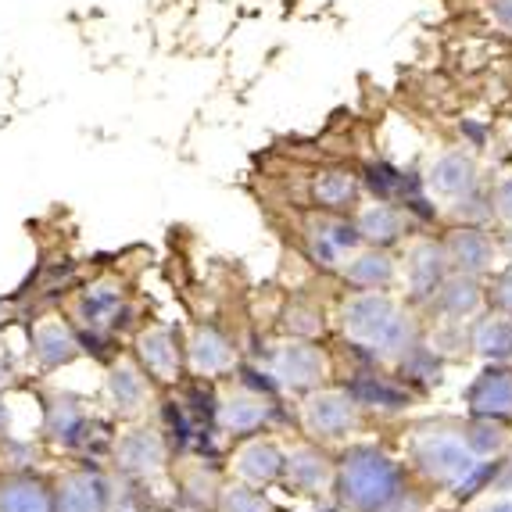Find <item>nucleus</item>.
Returning a JSON list of instances; mask_svg holds the SVG:
<instances>
[{
  "label": "nucleus",
  "instance_id": "nucleus-29",
  "mask_svg": "<svg viewBox=\"0 0 512 512\" xmlns=\"http://www.w3.org/2000/svg\"><path fill=\"white\" fill-rule=\"evenodd\" d=\"M470 351L480 362L512 366V316L484 308L470 323Z\"/></svg>",
  "mask_w": 512,
  "mask_h": 512
},
{
  "label": "nucleus",
  "instance_id": "nucleus-10",
  "mask_svg": "<svg viewBox=\"0 0 512 512\" xmlns=\"http://www.w3.org/2000/svg\"><path fill=\"white\" fill-rule=\"evenodd\" d=\"M129 355L137 359V366L147 373L154 387L169 394L172 387H180L187 380V351H183V337L176 326L165 323H147L133 333V348Z\"/></svg>",
  "mask_w": 512,
  "mask_h": 512
},
{
  "label": "nucleus",
  "instance_id": "nucleus-32",
  "mask_svg": "<svg viewBox=\"0 0 512 512\" xmlns=\"http://www.w3.org/2000/svg\"><path fill=\"white\" fill-rule=\"evenodd\" d=\"M212 512H276L269 491H258V487L240 484V480H222L219 498H215Z\"/></svg>",
  "mask_w": 512,
  "mask_h": 512
},
{
  "label": "nucleus",
  "instance_id": "nucleus-6",
  "mask_svg": "<svg viewBox=\"0 0 512 512\" xmlns=\"http://www.w3.org/2000/svg\"><path fill=\"white\" fill-rule=\"evenodd\" d=\"M172 459H176V452H172L169 434L158 423H147V419L122 423V430H115L108 448L111 473L119 480H129V484L147 487V491L158 480H169Z\"/></svg>",
  "mask_w": 512,
  "mask_h": 512
},
{
  "label": "nucleus",
  "instance_id": "nucleus-31",
  "mask_svg": "<svg viewBox=\"0 0 512 512\" xmlns=\"http://www.w3.org/2000/svg\"><path fill=\"white\" fill-rule=\"evenodd\" d=\"M326 326H330V319H326L323 305H316V301H308V298H294L291 305H287V312H283V337L323 341Z\"/></svg>",
  "mask_w": 512,
  "mask_h": 512
},
{
  "label": "nucleus",
  "instance_id": "nucleus-30",
  "mask_svg": "<svg viewBox=\"0 0 512 512\" xmlns=\"http://www.w3.org/2000/svg\"><path fill=\"white\" fill-rule=\"evenodd\" d=\"M462 437L470 444V452L480 462L502 459L512 448V427L509 423H498V419H484V416H462Z\"/></svg>",
  "mask_w": 512,
  "mask_h": 512
},
{
  "label": "nucleus",
  "instance_id": "nucleus-37",
  "mask_svg": "<svg viewBox=\"0 0 512 512\" xmlns=\"http://www.w3.org/2000/svg\"><path fill=\"white\" fill-rule=\"evenodd\" d=\"M484 512H512V502H491Z\"/></svg>",
  "mask_w": 512,
  "mask_h": 512
},
{
  "label": "nucleus",
  "instance_id": "nucleus-2",
  "mask_svg": "<svg viewBox=\"0 0 512 512\" xmlns=\"http://www.w3.org/2000/svg\"><path fill=\"white\" fill-rule=\"evenodd\" d=\"M333 505L341 512H423L427 491L412 480L398 452L380 441H348L337 448Z\"/></svg>",
  "mask_w": 512,
  "mask_h": 512
},
{
  "label": "nucleus",
  "instance_id": "nucleus-17",
  "mask_svg": "<svg viewBox=\"0 0 512 512\" xmlns=\"http://www.w3.org/2000/svg\"><path fill=\"white\" fill-rule=\"evenodd\" d=\"M54 512H111L115 477L101 462H76L51 477Z\"/></svg>",
  "mask_w": 512,
  "mask_h": 512
},
{
  "label": "nucleus",
  "instance_id": "nucleus-1",
  "mask_svg": "<svg viewBox=\"0 0 512 512\" xmlns=\"http://www.w3.org/2000/svg\"><path fill=\"white\" fill-rule=\"evenodd\" d=\"M333 323L359 359L394 373L427 344L423 316L394 291H344Z\"/></svg>",
  "mask_w": 512,
  "mask_h": 512
},
{
  "label": "nucleus",
  "instance_id": "nucleus-23",
  "mask_svg": "<svg viewBox=\"0 0 512 512\" xmlns=\"http://www.w3.org/2000/svg\"><path fill=\"white\" fill-rule=\"evenodd\" d=\"M484 308V280L448 273V280L437 287L434 298L419 308V316H423V323H473Z\"/></svg>",
  "mask_w": 512,
  "mask_h": 512
},
{
  "label": "nucleus",
  "instance_id": "nucleus-12",
  "mask_svg": "<svg viewBox=\"0 0 512 512\" xmlns=\"http://www.w3.org/2000/svg\"><path fill=\"white\" fill-rule=\"evenodd\" d=\"M441 237L448 269L459 276H477L487 280L502 265V251H498V233L491 230V222H452Z\"/></svg>",
  "mask_w": 512,
  "mask_h": 512
},
{
  "label": "nucleus",
  "instance_id": "nucleus-5",
  "mask_svg": "<svg viewBox=\"0 0 512 512\" xmlns=\"http://www.w3.org/2000/svg\"><path fill=\"white\" fill-rule=\"evenodd\" d=\"M40 437L51 444L54 452L76 455L79 462H97L108 455L111 437L90 402L76 398V394L61 391L43 398V419H40Z\"/></svg>",
  "mask_w": 512,
  "mask_h": 512
},
{
  "label": "nucleus",
  "instance_id": "nucleus-18",
  "mask_svg": "<svg viewBox=\"0 0 512 512\" xmlns=\"http://www.w3.org/2000/svg\"><path fill=\"white\" fill-rule=\"evenodd\" d=\"M283 462H287V448L276 434L240 437L233 441V452L226 459V477L258 491H273L283 480Z\"/></svg>",
  "mask_w": 512,
  "mask_h": 512
},
{
  "label": "nucleus",
  "instance_id": "nucleus-9",
  "mask_svg": "<svg viewBox=\"0 0 512 512\" xmlns=\"http://www.w3.org/2000/svg\"><path fill=\"white\" fill-rule=\"evenodd\" d=\"M133 305H129V287L119 276H97L86 287H79L69 301V323L76 326V333L83 337V344L90 341H111L126 330Z\"/></svg>",
  "mask_w": 512,
  "mask_h": 512
},
{
  "label": "nucleus",
  "instance_id": "nucleus-25",
  "mask_svg": "<svg viewBox=\"0 0 512 512\" xmlns=\"http://www.w3.org/2000/svg\"><path fill=\"white\" fill-rule=\"evenodd\" d=\"M0 512H54L51 477L33 466L0 462Z\"/></svg>",
  "mask_w": 512,
  "mask_h": 512
},
{
  "label": "nucleus",
  "instance_id": "nucleus-24",
  "mask_svg": "<svg viewBox=\"0 0 512 512\" xmlns=\"http://www.w3.org/2000/svg\"><path fill=\"white\" fill-rule=\"evenodd\" d=\"M308 201L319 212L351 215L366 201V183L348 165H323V169H316L308 176Z\"/></svg>",
  "mask_w": 512,
  "mask_h": 512
},
{
  "label": "nucleus",
  "instance_id": "nucleus-33",
  "mask_svg": "<svg viewBox=\"0 0 512 512\" xmlns=\"http://www.w3.org/2000/svg\"><path fill=\"white\" fill-rule=\"evenodd\" d=\"M115 477V473H111ZM111 512H165L162 505L154 502V495L147 487L129 484V480L115 477V491H111Z\"/></svg>",
  "mask_w": 512,
  "mask_h": 512
},
{
  "label": "nucleus",
  "instance_id": "nucleus-34",
  "mask_svg": "<svg viewBox=\"0 0 512 512\" xmlns=\"http://www.w3.org/2000/svg\"><path fill=\"white\" fill-rule=\"evenodd\" d=\"M487 205H491V222H498L502 230H512V169L498 172L495 180L487 183Z\"/></svg>",
  "mask_w": 512,
  "mask_h": 512
},
{
  "label": "nucleus",
  "instance_id": "nucleus-14",
  "mask_svg": "<svg viewBox=\"0 0 512 512\" xmlns=\"http://www.w3.org/2000/svg\"><path fill=\"white\" fill-rule=\"evenodd\" d=\"M183 351H187V376H194V380L219 384V380L237 373L240 366L237 337L212 319L190 326V333L183 337Z\"/></svg>",
  "mask_w": 512,
  "mask_h": 512
},
{
  "label": "nucleus",
  "instance_id": "nucleus-16",
  "mask_svg": "<svg viewBox=\"0 0 512 512\" xmlns=\"http://www.w3.org/2000/svg\"><path fill=\"white\" fill-rule=\"evenodd\" d=\"M162 398V391L147 380V373L137 366L133 355H115L104 373V402H108L111 416L119 423H137L147 419L154 402Z\"/></svg>",
  "mask_w": 512,
  "mask_h": 512
},
{
  "label": "nucleus",
  "instance_id": "nucleus-15",
  "mask_svg": "<svg viewBox=\"0 0 512 512\" xmlns=\"http://www.w3.org/2000/svg\"><path fill=\"white\" fill-rule=\"evenodd\" d=\"M333 477H337V452H333V448L305 441V437L287 448L280 487H287L291 495L312 498V502H330Z\"/></svg>",
  "mask_w": 512,
  "mask_h": 512
},
{
  "label": "nucleus",
  "instance_id": "nucleus-26",
  "mask_svg": "<svg viewBox=\"0 0 512 512\" xmlns=\"http://www.w3.org/2000/svg\"><path fill=\"white\" fill-rule=\"evenodd\" d=\"M29 344H33V359L40 369L54 373V369H65L83 355V337L76 333V326L65 316H43L40 323L29 333Z\"/></svg>",
  "mask_w": 512,
  "mask_h": 512
},
{
  "label": "nucleus",
  "instance_id": "nucleus-8",
  "mask_svg": "<svg viewBox=\"0 0 512 512\" xmlns=\"http://www.w3.org/2000/svg\"><path fill=\"white\" fill-rule=\"evenodd\" d=\"M262 369L269 373L276 391L294 394V398H305V394L333 384V376H337L330 348L323 341H301V337H280L265 355Z\"/></svg>",
  "mask_w": 512,
  "mask_h": 512
},
{
  "label": "nucleus",
  "instance_id": "nucleus-13",
  "mask_svg": "<svg viewBox=\"0 0 512 512\" xmlns=\"http://www.w3.org/2000/svg\"><path fill=\"white\" fill-rule=\"evenodd\" d=\"M301 237H305V255L312 258V265H319L323 273H341V265L348 262V255L362 248L359 230L351 215H333V212H312L305 215V226H301Z\"/></svg>",
  "mask_w": 512,
  "mask_h": 512
},
{
  "label": "nucleus",
  "instance_id": "nucleus-21",
  "mask_svg": "<svg viewBox=\"0 0 512 512\" xmlns=\"http://www.w3.org/2000/svg\"><path fill=\"white\" fill-rule=\"evenodd\" d=\"M423 187H427L430 197L444 201V205L452 208L466 197H473L477 190H484V176H480V165L473 158V151L466 147H452V151H441L430 162L427 176H423Z\"/></svg>",
  "mask_w": 512,
  "mask_h": 512
},
{
  "label": "nucleus",
  "instance_id": "nucleus-4",
  "mask_svg": "<svg viewBox=\"0 0 512 512\" xmlns=\"http://www.w3.org/2000/svg\"><path fill=\"white\" fill-rule=\"evenodd\" d=\"M219 394L212 405V423L219 434H226L230 441L255 434H276L283 423V405L280 391L273 380L255 384L248 376V369L237 366V373L219 380Z\"/></svg>",
  "mask_w": 512,
  "mask_h": 512
},
{
  "label": "nucleus",
  "instance_id": "nucleus-36",
  "mask_svg": "<svg viewBox=\"0 0 512 512\" xmlns=\"http://www.w3.org/2000/svg\"><path fill=\"white\" fill-rule=\"evenodd\" d=\"M491 11L505 29H512V0H491Z\"/></svg>",
  "mask_w": 512,
  "mask_h": 512
},
{
  "label": "nucleus",
  "instance_id": "nucleus-7",
  "mask_svg": "<svg viewBox=\"0 0 512 512\" xmlns=\"http://www.w3.org/2000/svg\"><path fill=\"white\" fill-rule=\"evenodd\" d=\"M298 423L305 441H316L323 448H344L348 441H359V434L366 430L369 416L362 412V405L351 398V391L344 384H326L319 391L298 398Z\"/></svg>",
  "mask_w": 512,
  "mask_h": 512
},
{
  "label": "nucleus",
  "instance_id": "nucleus-35",
  "mask_svg": "<svg viewBox=\"0 0 512 512\" xmlns=\"http://www.w3.org/2000/svg\"><path fill=\"white\" fill-rule=\"evenodd\" d=\"M484 301L491 312H505L512 316V262L498 265L495 273L484 280Z\"/></svg>",
  "mask_w": 512,
  "mask_h": 512
},
{
  "label": "nucleus",
  "instance_id": "nucleus-27",
  "mask_svg": "<svg viewBox=\"0 0 512 512\" xmlns=\"http://www.w3.org/2000/svg\"><path fill=\"white\" fill-rule=\"evenodd\" d=\"M337 280L348 291H394L398 287V251L387 248H366L362 244L348 262L341 265Z\"/></svg>",
  "mask_w": 512,
  "mask_h": 512
},
{
  "label": "nucleus",
  "instance_id": "nucleus-20",
  "mask_svg": "<svg viewBox=\"0 0 512 512\" xmlns=\"http://www.w3.org/2000/svg\"><path fill=\"white\" fill-rule=\"evenodd\" d=\"M351 222L359 230V240L366 248H387V251H402L412 237H416V215L409 212L398 201H384V197H369L362 201Z\"/></svg>",
  "mask_w": 512,
  "mask_h": 512
},
{
  "label": "nucleus",
  "instance_id": "nucleus-22",
  "mask_svg": "<svg viewBox=\"0 0 512 512\" xmlns=\"http://www.w3.org/2000/svg\"><path fill=\"white\" fill-rule=\"evenodd\" d=\"M462 416H484L512 427V366L480 362L462 391Z\"/></svg>",
  "mask_w": 512,
  "mask_h": 512
},
{
  "label": "nucleus",
  "instance_id": "nucleus-11",
  "mask_svg": "<svg viewBox=\"0 0 512 512\" xmlns=\"http://www.w3.org/2000/svg\"><path fill=\"white\" fill-rule=\"evenodd\" d=\"M448 258H444L441 237H427V233H416V237L398 251V287H402V298L412 308H423L434 291L448 280Z\"/></svg>",
  "mask_w": 512,
  "mask_h": 512
},
{
  "label": "nucleus",
  "instance_id": "nucleus-28",
  "mask_svg": "<svg viewBox=\"0 0 512 512\" xmlns=\"http://www.w3.org/2000/svg\"><path fill=\"white\" fill-rule=\"evenodd\" d=\"M169 480L176 487V502L187 512H212L226 473L215 470V466H205V459H172Z\"/></svg>",
  "mask_w": 512,
  "mask_h": 512
},
{
  "label": "nucleus",
  "instance_id": "nucleus-3",
  "mask_svg": "<svg viewBox=\"0 0 512 512\" xmlns=\"http://www.w3.org/2000/svg\"><path fill=\"white\" fill-rule=\"evenodd\" d=\"M402 459L412 480L427 495H455L466 484V477L480 466V459L462 437V419L455 416L409 423L402 437Z\"/></svg>",
  "mask_w": 512,
  "mask_h": 512
},
{
  "label": "nucleus",
  "instance_id": "nucleus-19",
  "mask_svg": "<svg viewBox=\"0 0 512 512\" xmlns=\"http://www.w3.org/2000/svg\"><path fill=\"white\" fill-rule=\"evenodd\" d=\"M344 387H348L351 398L362 405V412L369 419L405 416L409 405L416 402V391L405 384L402 376L394 373V369L373 366V362H366V369H359V373H351V380H344Z\"/></svg>",
  "mask_w": 512,
  "mask_h": 512
}]
</instances>
